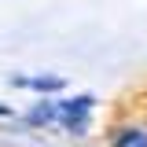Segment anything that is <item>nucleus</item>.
Instances as JSON below:
<instances>
[{
  "instance_id": "nucleus-1",
  "label": "nucleus",
  "mask_w": 147,
  "mask_h": 147,
  "mask_svg": "<svg viewBox=\"0 0 147 147\" xmlns=\"http://www.w3.org/2000/svg\"><path fill=\"white\" fill-rule=\"evenodd\" d=\"M55 103H59V125L66 129L70 140L88 136V129H92V110H96V96H92V92L63 96V99H55Z\"/></svg>"
},
{
  "instance_id": "nucleus-2",
  "label": "nucleus",
  "mask_w": 147,
  "mask_h": 147,
  "mask_svg": "<svg viewBox=\"0 0 147 147\" xmlns=\"http://www.w3.org/2000/svg\"><path fill=\"white\" fill-rule=\"evenodd\" d=\"M7 85L11 88H30V92H37V96H55V92H63L66 88V77L63 74H11L7 77Z\"/></svg>"
},
{
  "instance_id": "nucleus-3",
  "label": "nucleus",
  "mask_w": 147,
  "mask_h": 147,
  "mask_svg": "<svg viewBox=\"0 0 147 147\" xmlns=\"http://www.w3.org/2000/svg\"><path fill=\"white\" fill-rule=\"evenodd\" d=\"M22 121L30 129H52L59 125V103H55V96H40L33 107L22 114Z\"/></svg>"
},
{
  "instance_id": "nucleus-4",
  "label": "nucleus",
  "mask_w": 147,
  "mask_h": 147,
  "mask_svg": "<svg viewBox=\"0 0 147 147\" xmlns=\"http://www.w3.org/2000/svg\"><path fill=\"white\" fill-rule=\"evenodd\" d=\"M110 147H147V129H140V125L118 129V136L110 140Z\"/></svg>"
},
{
  "instance_id": "nucleus-5",
  "label": "nucleus",
  "mask_w": 147,
  "mask_h": 147,
  "mask_svg": "<svg viewBox=\"0 0 147 147\" xmlns=\"http://www.w3.org/2000/svg\"><path fill=\"white\" fill-rule=\"evenodd\" d=\"M11 114H15V107H11V103H0V118H11Z\"/></svg>"
}]
</instances>
